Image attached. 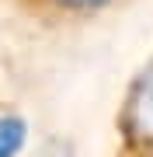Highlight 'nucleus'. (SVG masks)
<instances>
[{"label":"nucleus","instance_id":"nucleus-1","mask_svg":"<svg viewBox=\"0 0 153 157\" xmlns=\"http://www.w3.org/2000/svg\"><path fill=\"white\" fill-rule=\"evenodd\" d=\"M125 129L132 140L153 147V59L139 70L125 98Z\"/></svg>","mask_w":153,"mask_h":157},{"label":"nucleus","instance_id":"nucleus-3","mask_svg":"<svg viewBox=\"0 0 153 157\" xmlns=\"http://www.w3.org/2000/svg\"><path fill=\"white\" fill-rule=\"evenodd\" d=\"M59 7H73V11H91V7H104L108 0H56Z\"/></svg>","mask_w":153,"mask_h":157},{"label":"nucleus","instance_id":"nucleus-2","mask_svg":"<svg viewBox=\"0 0 153 157\" xmlns=\"http://www.w3.org/2000/svg\"><path fill=\"white\" fill-rule=\"evenodd\" d=\"M28 147V122L21 115H0V157H17Z\"/></svg>","mask_w":153,"mask_h":157}]
</instances>
